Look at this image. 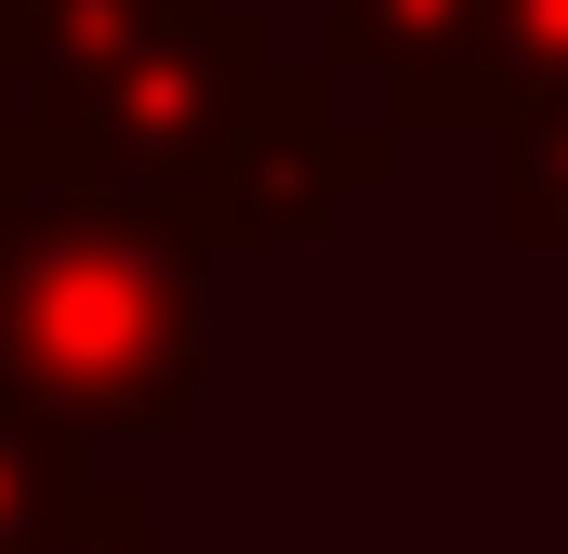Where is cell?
<instances>
[{"label":"cell","instance_id":"6","mask_svg":"<svg viewBox=\"0 0 568 554\" xmlns=\"http://www.w3.org/2000/svg\"><path fill=\"white\" fill-rule=\"evenodd\" d=\"M0 145H13V0H0Z\"/></svg>","mask_w":568,"mask_h":554},{"label":"cell","instance_id":"3","mask_svg":"<svg viewBox=\"0 0 568 554\" xmlns=\"http://www.w3.org/2000/svg\"><path fill=\"white\" fill-rule=\"evenodd\" d=\"M80 502V435L0 370V554H40Z\"/></svg>","mask_w":568,"mask_h":554},{"label":"cell","instance_id":"4","mask_svg":"<svg viewBox=\"0 0 568 554\" xmlns=\"http://www.w3.org/2000/svg\"><path fill=\"white\" fill-rule=\"evenodd\" d=\"M516 238L568 252V93L516 120Z\"/></svg>","mask_w":568,"mask_h":554},{"label":"cell","instance_id":"1","mask_svg":"<svg viewBox=\"0 0 568 554\" xmlns=\"http://www.w3.org/2000/svg\"><path fill=\"white\" fill-rule=\"evenodd\" d=\"M199 277L185 198L0 145V370L67 435H172L199 410Z\"/></svg>","mask_w":568,"mask_h":554},{"label":"cell","instance_id":"2","mask_svg":"<svg viewBox=\"0 0 568 554\" xmlns=\"http://www.w3.org/2000/svg\"><path fill=\"white\" fill-rule=\"evenodd\" d=\"M344 185H371V145L331 133L304 80H265V106L239 120V145L212 158V185H199L185 212H199L212 252H265V238H291V225H317Z\"/></svg>","mask_w":568,"mask_h":554},{"label":"cell","instance_id":"5","mask_svg":"<svg viewBox=\"0 0 568 554\" xmlns=\"http://www.w3.org/2000/svg\"><path fill=\"white\" fill-rule=\"evenodd\" d=\"M40 554H172V542L145 529V502H106V489H80V502H67V529H53Z\"/></svg>","mask_w":568,"mask_h":554}]
</instances>
